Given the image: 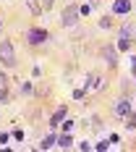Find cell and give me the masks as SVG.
<instances>
[{"mask_svg": "<svg viewBox=\"0 0 136 152\" xmlns=\"http://www.w3.org/2000/svg\"><path fill=\"white\" fill-rule=\"evenodd\" d=\"M0 63L8 66V68L16 66V50H13V42L11 39H3L0 42Z\"/></svg>", "mask_w": 136, "mask_h": 152, "instance_id": "cell-1", "label": "cell"}, {"mask_svg": "<svg viewBox=\"0 0 136 152\" xmlns=\"http://www.w3.org/2000/svg\"><path fill=\"white\" fill-rule=\"evenodd\" d=\"M79 24V5H65L63 11V26H73Z\"/></svg>", "mask_w": 136, "mask_h": 152, "instance_id": "cell-2", "label": "cell"}, {"mask_svg": "<svg viewBox=\"0 0 136 152\" xmlns=\"http://www.w3.org/2000/svg\"><path fill=\"white\" fill-rule=\"evenodd\" d=\"M100 58H102L107 66H115V61H118L115 47H113V45H102V47H100Z\"/></svg>", "mask_w": 136, "mask_h": 152, "instance_id": "cell-3", "label": "cell"}, {"mask_svg": "<svg viewBox=\"0 0 136 152\" xmlns=\"http://www.w3.org/2000/svg\"><path fill=\"white\" fill-rule=\"evenodd\" d=\"M26 39H29V45H42L47 39V31L45 29H29L26 31Z\"/></svg>", "mask_w": 136, "mask_h": 152, "instance_id": "cell-4", "label": "cell"}, {"mask_svg": "<svg viewBox=\"0 0 136 152\" xmlns=\"http://www.w3.org/2000/svg\"><path fill=\"white\" fill-rule=\"evenodd\" d=\"M113 110H115V115H126V113H131V100L128 97H123V100H118L115 105H113Z\"/></svg>", "mask_w": 136, "mask_h": 152, "instance_id": "cell-5", "label": "cell"}, {"mask_svg": "<svg viewBox=\"0 0 136 152\" xmlns=\"http://www.w3.org/2000/svg\"><path fill=\"white\" fill-rule=\"evenodd\" d=\"M121 39L134 42V39H136V24H131V21H128V24H123V26H121Z\"/></svg>", "mask_w": 136, "mask_h": 152, "instance_id": "cell-6", "label": "cell"}, {"mask_svg": "<svg viewBox=\"0 0 136 152\" xmlns=\"http://www.w3.org/2000/svg\"><path fill=\"white\" fill-rule=\"evenodd\" d=\"M89 87H92V89H105V87H107L105 76H97V74H92V76H89Z\"/></svg>", "mask_w": 136, "mask_h": 152, "instance_id": "cell-7", "label": "cell"}, {"mask_svg": "<svg viewBox=\"0 0 136 152\" xmlns=\"http://www.w3.org/2000/svg\"><path fill=\"white\" fill-rule=\"evenodd\" d=\"M0 102H8V76L0 74Z\"/></svg>", "mask_w": 136, "mask_h": 152, "instance_id": "cell-8", "label": "cell"}, {"mask_svg": "<svg viewBox=\"0 0 136 152\" xmlns=\"http://www.w3.org/2000/svg\"><path fill=\"white\" fill-rule=\"evenodd\" d=\"M63 118H65V107H58V110L52 113V118H50V126L58 129V123H63Z\"/></svg>", "mask_w": 136, "mask_h": 152, "instance_id": "cell-9", "label": "cell"}, {"mask_svg": "<svg viewBox=\"0 0 136 152\" xmlns=\"http://www.w3.org/2000/svg\"><path fill=\"white\" fill-rule=\"evenodd\" d=\"M113 11H115V13H128V11H131V3H128V0H115Z\"/></svg>", "mask_w": 136, "mask_h": 152, "instance_id": "cell-10", "label": "cell"}, {"mask_svg": "<svg viewBox=\"0 0 136 152\" xmlns=\"http://www.w3.org/2000/svg\"><path fill=\"white\" fill-rule=\"evenodd\" d=\"M26 8H29V11L37 16V18L42 16V3H39V0H26Z\"/></svg>", "mask_w": 136, "mask_h": 152, "instance_id": "cell-11", "label": "cell"}, {"mask_svg": "<svg viewBox=\"0 0 136 152\" xmlns=\"http://www.w3.org/2000/svg\"><path fill=\"white\" fill-rule=\"evenodd\" d=\"M126 129H136V113H126Z\"/></svg>", "mask_w": 136, "mask_h": 152, "instance_id": "cell-12", "label": "cell"}, {"mask_svg": "<svg viewBox=\"0 0 136 152\" xmlns=\"http://www.w3.org/2000/svg\"><path fill=\"white\" fill-rule=\"evenodd\" d=\"M55 142H58V147H71V137H68V134H60V137H55Z\"/></svg>", "mask_w": 136, "mask_h": 152, "instance_id": "cell-13", "label": "cell"}, {"mask_svg": "<svg viewBox=\"0 0 136 152\" xmlns=\"http://www.w3.org/2000/svg\"><path fill=\"white\" fill-rule=\"evenodd\" d=\"M100 26H102V29H110V26H113V16H102V18H100Z\"/></svg>", "mask_w": 136, "mask_h": 152, "instance_id": "cell-14", "label": "cell"}, {"mask_svg": "<svg viewBox=\"0 0 136 152\" xmlns=\"http://www.w3.org/2000/svg\"><path fill=\"white\" fill-rule=\"evenodd\" d=\"M131 45H134V42H128V39H121V37H118V50H128Z\"/></svg>", "mask_w": 136, "mask_h": 152, "instance_id": "cell-15", "label": "cell"}, {"mask_svg": "<svg viewBox=\"0 0 136 152\" xmlns=\"http://www.w3.org/2000/svg\"><path fill=\"white\" fill-rule=\"evenodd\" d=\"M52 144H55V137H47L45 142H42V150H50V147H52Z\"/></svg>", "mask_w": 136, "mask_h": 152, "instance_id": "cell-16", "label": "cell"}, {"mask_svg": "<svg viewBox=\"0 0 136 152\" xmlns=\"http://www.w3.org/2000/svg\"><path fill=\"white\" fill-rule=\"evenodd\" d=\"M52 5H55V0H42V11H50Z\"/></svg>", "mask_w": 136, "mask_h": 152, "instance_id": "cell-17", "label": "cell"}, {"mask_svg": "<svg viewBox=\"0 0 136 152\" xmlns=\"http://www.w3.org/2000/svg\"><path fill=\"white\" fill-rule=\"evenodd\" d=\"M89 5L94 8V5H100V0H89Z\"/></svg>", "mask_w": 136, "mask_h": 152, "instance_id": "cell-18", "label": "cell"}, {"mask_svg": "<svg viewBox=\"0 0 136 152\" xmlns=\"http://www.w3.org/2000/svg\"><path fill=\"white\" fill-rule=\"evenodd\" d=\"M0 29H3V18H0Z\"/></svg>", "mask_w": 136, "mask_h": 152, "instance_id": "cell-19", "label": "cell"}]
</instances>
